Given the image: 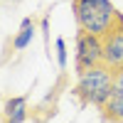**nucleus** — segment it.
Listing matches in <instances>:
<instances>
[{
    "mask_svg": "<svg viewBox=\"0 0 123 123\" xmlns=\"http://www.w3.org/2000/svg\"><path fill=\"white\" fill-rule=\"evenodd\" d=\"M71 12L76 30L91 32L96 37H106L121 17L111 0H71Z\"/></svg>",
    "mask_w": 123,
    "mask_h": 123,
    "instance_id": "obj_1",
    "label": "nucleus"
},
{
    "mask_svg": "<svg viewBox=\"0 0 123 123\" xmlns=\"http://www.w3.org/2000/svg\"><path fill=\"white\" fill-rule=\"evenodd\" d=\"M101 116L111 123H123V67L113 69V86L106 106L101 108Z\"/></svg>",
    "mask_w": 123,
    "mask_h": 123,
    "instance_id": "obj_5",
    "label": "nucleus"
},
{
    "mask_svg": "<svg viewBox=\"0 0 123 123\" xmlns=\"http://www.w3.org/2000/svg\"><path fill=\"white\" fill-rule=\"evenodd\" d=\"M5 3H20V0H5Z\"/></svg>",
    "mask_w": 123,
    "mask_h": 123,
    "instance_id": "obj_9",
    "label": "nucleus"
},
{
    "mask_svg": "<svg viewBox=\"0 0 123 123\" xmlns=\"http://www.w3.org/2000/svg\"><path fill=\"white\" fill-rule=\"evenodd\" d=\"M5 123H22L27 118V98L25 96H15V98H7L5 101Z\"/></svg>",
    "mask_w": 123,
    "mask_h": 123,
    "instance_id": "obj_6",
    "label": "nucleus"
},
{
    "mask_svg": "<svg viewBox=\"0 0 123 123\" xmlns=\"http://www.w3.org/2000/svg\"><path fill=\"white\" fill-rule=\"evenodd\" d=\"M111 86H113V69L106 67V64H98V67H94V69H89V71L76 76L71 96L81 106H96L101 111L106 106L108 96H111Z\"/></svg>",
    "mask_w": 123,
    "mask_h": 123,
    "instance_id": "obj_2",
    "label": "nucleus"
},
{
    "mask_svg": "<svg viewBox=\"0 0 123 123\" xmlns=\"http://www.w3.org/2000/svg\"><path fill=\"white\" fill-rule=\"evenodd\" d=\"M76 52H74V74H84V71L104 64V39L91 35V32H76Z\"/></svg>",
    "mask_w": 123,
    "mask_h": 123,
    "instance_id": "obj_3",
    "label": "nucleus"
},
{
    "mask_svg": "<svg viewBox=\"0 0 123 123\" xmlns=\"http://www.w3.org/2000/svg\"><path fill=\"white\" fill-rule=\"evenodd\" d=\"M57 62H59L62 69H67V42L62 37L57 39Z\"/></svg>",
    "mask_w": 123,
    "mask_h": 123,
    "instance_id": "obj_8",
    "label": "nucleus"
},
{
    "mask_svg": "<svg viewBox=\"0 0 123 123\" xmlns=\"http://www.w3.org/2000/svg\"><path fill=\"white\" fill-rule=\"evenodd\" d=\"M32 37H35V17H25L22 22H20V32L15 35L12 39V49H25L30 42H32Z\"/></svg>",
    "mask_w": 123,
    "mask_h": 123,
    "instance_id": "obj_7",
    "label": "nucleus"
},
{
    "mask_svg": "<svg viewBox=\"0 0 123 123\" xmlns=\"http://www.w3.org/2000/svg\"><path fill=\"white\" fill-rule=\"evenodd\" d=\"M101 39H104V64L111 69H121L123 67V12L118 22L113 25V30Z\"/></svg>",
    "mask_w": 123,
    "mask_h": 123,
    "instance_id": "obj_4",
    "label": "nucleus"
}]
</instances>
